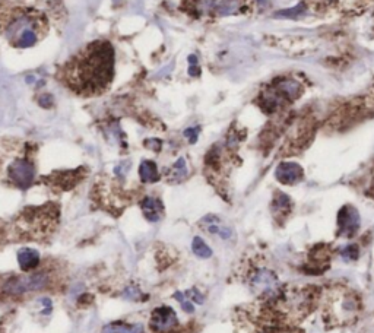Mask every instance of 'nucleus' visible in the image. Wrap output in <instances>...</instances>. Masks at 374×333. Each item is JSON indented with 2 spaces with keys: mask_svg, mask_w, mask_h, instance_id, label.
Returning a JSON list of instances; mask_svg holds the SVG:
<instances>
[{
  "mask_svg": "<svg viewBox=\"0 0 374 333\" xmlns=\"http://www.w3.org/2000/svg\"><path fill=\"white\" fill-rule=\"evenodd\" d=\"M174 298L182 304V308L186 311V313H193V311H194V305H193L192 301L187 298L186 292H175V294H174Z\"/></svg>",
  "mask_w": 374,
  "mask_h": 333,
  "instance_id": "17",
  "label": "nucleus"
},
{
  "mask_svg": "<svg viewBox=\"0 0 374 333\" xmlns=\"http://www.w3.org/2000/svg\"><path fill=\"white\" fill-rule=\"evenodd\" d=\"M304 12V6L303 5H298L296 8H292V9H288L285 12H279L277 13V16L278 18H296L297 15H301Z\"/></svg>",
  "mask_w": 374,
  "mask_h": 333,
  "instance_id": "20",
  "label": "nucleus"
},
{
  "mask_svg": "<svg viewBox=\"0 0 374 333\" xmlns=\"http://www.w3.org/2000/svg\"><path fill=\"white\" fill-rule=\"evenodd\" d=\"M187 177V164L184 158H179L171 168V180L182 181Z\"/></svg>",
  "mask_w": 374,
  "mask_h": 333,
  "instance_id": "16",
  "label": "nucleus"
},
{
  "mask_svg": "<svg viewBox=\"0 0 374 333\" xmlns=\"http://www.w3.org/2000/svg\"><path fill=\"white\" fill-rule=\"evenodd\" d=\"M360 222H361L360 213L351 205L344 206L338 213V227H339L341 234L345 236V237L354 236L355 232L358 231V228H360Z\"/></svg>",
  "mask_w": 374,
  "mask_h": 333,
  "instance_id": "7",
  "label": "nucleus"
},
{
  "mask_svg": "<svg viewBox=\"0 0 374 333\" xmlns=\"http://www.w3.org/2000/svg\"><path fill=\"white\" fill-rule=\"evenodd\" d=\"M199 132H201V129L199 127H190V129H187L186 132H184V136L186 138H189V142L190 143H194L196 141H198V134H199Z\"/></svg>",
  "mask_w": 374,
  "mask_h": 333,
  "instance_id": "22",
  "label": "nucleus"
},
{
  "mask_svg": "<svg viewBox=\"0 0 374 333\" xmlns=\"http://www.w3.org/2000/svg\"><path fill=\"white\" fill-rule=\"evenodd\" d=\"M81 179V168L76 171H65V172H54L50 180L53 181L54 186H57L62 190H67L73 187Z\"/></svg>",
  "mask_w": 374,
  "mask_h": 333,
  "instance_id": "10",
  "label": "nucleus"
},
{
  "mask_svg": "<svg viewBox=\"0 0 374 333\" xmlns=\"http://www.w3.org/2000/svg\"><path fill=\"white\" fill-rule=\"evenodd\" d=\"M10 183L19 189H28L35 180V167L25 158H18L12 162L8 170Z\"/></svg>",
  "mask_w": 374,
  "mask_h": 333,
  "instance_id": "5",
  "label": "nucleus"
},
{
  "mask_svg": "<svg viewBox=\"0 0 374 333\" xmlns=\"http://www.w3.org/2000/svg\"><path fill=\"white\" fill-rule=\"evenodd\" d=\"M142 206V212H144L145 218L151 222H158L160 219L163 218L164 215V206L161 203V200L156 199V198H145L141 203Z\"/></svg>",
  "mask_w": 374,
  "mask_h": 333,
  "instance_id": "9",
  "label": "nucleus"
},
{
  "mask_svg": "<svg viewBox=\"0 0 374 333\" xmlns=\"http://www.w3.org/2000/svg\"><path fill=\"white\" fill-rule=\"evenodd\" d=\"M18 263L24 272L34 270L40 263V253L32 248H22L18 251Z\"/></svg>",
  "mask_w": 374,
  "mask_h": 333,
  "instance_id": "12",
  "label": "nucleus"
},
{
  "mask_svg": "<svg viewBox=\"0 0 374 333\" xmlns=\"http://www.w3.org/2000/svg\"><path fill=\"white\" fill-rule=\"evenodd\" d=\"M275 177L279 183L291 186V184H296V183H300L303 180L304 171H303L301 165H298L297 162H281L275 170Z\"/></svg>",
  "mask_w": 374,
  "mask_h": 333,
  "instance_id": "8",
  "label": "nucleus"
},
{
  "mask_svg": "<svg viewBox=\"0 0 374 333\" xmlns=\"http://www.w3.org/2000/svg\"><path fill=\"white\" fill-rule=\"evenodd\" d=\"M139 177L144 183H155L160 179V172H158V167L154 161L145 160L139 167Z\"/></svg>",
  "mask_w": 374,
  "mask_h": 333,
  "instance_id": "13",
  "label": "nucleus"
},
{
  "mask_svg": "<svg viewBox=\"0 0 374 333\" xmlns=\"http://www.w3.org/2000/svg\"><path fill=\"white\" fill-rule=\"evenodd\" d=\"M179 319L177 314L171 307H158L155 308L152 314H151V329L154 332L163 333L171 330L174 326H177Z\"/></svg>",
  "mask_w": 374,
  "mask_h": 333,
  "instance_id": "6",
  "label": "nucleus"
},
{
  "mask_svg": "<svg viewBox=\"0 0 374 333\" xmlns=\"http://www.w3.org/2000/svg\"><path fill=\"white\" fill-rule=\"evenodd\" d=\"M125 295L126 297H129L130 300H136V298L141 295V292H139V289H137L136 286H129V288L126 289Z\"/></svg>",
  "mask_w": 374,
  "mask_h": 333,
  "instance_id": "23",
  "label": "nucleus"
},
{
  "mask_svg": "<svg viewBox=\"0 0 374 333\" xmlns=\"http://www.w3.org/2000/svg\"><path fill=\"white\" fill-rule=\"evenodd\" d=\"M103 333H144V326L139 323L129 324L123 322H114L107 324L103 329Z\"/></svg>",
  "mask_w": 374,
  "mask_h": 333,
  "instance_id": "14",
  "label": "nucleus"
},
{
  "mask_svg": "<svg viewBox=\"0 0 374 333\" xmlns=\"http://www.w3.org/2000/svg\"><path fill=\"white\" fill-rule=\"evenodd\" d=\"M192 251L201 259H209L213 254L212 248L205 243V240L201 237H194L192 241Z\"/></svg>",
  "mask_w": 374,
  "mask_h": 333,
  "instance_id": "15",
  "label": "nucleus"
},
{
  "mask_svg": "<svg viewBox=\"0 0 374 333\" xmlns=\"http://www.w3.org/2000/svg\"><path fill=\"white\" fill-rule=\"evenodd\" d=\"M289 205H291L289 198H288L287 194H284V193H281V191H279L278 194H277V198H275V209L287 210L288 208H289Z\"/></svg>",
  "mask_w": 374,
  "mask_h": 333,
  "instance_id": "19",
  "label": "nucleus"
},
{
  "mask_svg": "<svg viewBox=\"0 0 374 333\" xmlns=\"http://www.w3.org/2000/svg\"><path fill=\"white\" fill-rule=\"evenodd\" d=\"M202 222L205 224V228L203 229H206L211 234H216V236H220L224 240H228L232 236V229L222 225V222H221V219L218 217L209 215V217L202 219Z\"/></svg>",
  "mask_w": 374,
  "mask_h": 333,
  "instance_id": "11",
  "label": "nucleus"
},
{
  "mask_svg": "<svg viewBox=\"0 0 374 333\" xmlns=\"http://www.w3.org/2000/svg\"><path fill=\"white\" fill-rule=\"evenodd\" d=\"M114 77V48L96 40L79 50L57 69L56 79L79 96L104 94Z\"/></svg>",
  "mask_w": 374,
  "mask_h": 333,
  "instance_id": "1",
  "label": "nucleus"
},
{
  "mask_svg": "<svg viewBox=\"0 0 374 333\" xmlns=\"http://www.w3.org/2000/svg\"><path fill=\"white\" fill-rule=\"evenodd\" d=\"M186 295H187V298H189L192 303H196V304H203V303H205V297L199 292L198 288H192L190 291L186 292Z\"/></svg>",
  "mask_w": 374,
  "mask_h": 333,
  "instance_id": "21",
  "label": "nucleus"
},
{
  "mask_svg": "<svg viewBox=\"0 0 374 333\" xmlns=\"http://www.w3.org/2000/svg\"><path fill=\"white\" fill-rule=\"evenodd\" d=\"M358 246L357 244H348L344 250H342V259L345 262H354L358 259Z\"/></svg>",
  "mask_w": 374,
  "mask_h": 333,
  "instance_id": "18",
  "label": "nucleus"
},
{
  "mask_svg": "<svg viewBox=\"0 0 374 333\" xmlns=\"http://www.w3.org/2000/svg\"><path fill=\"white\" fill-rule=\"evenodd\" d=\"M47 31L46 16L34 9H12L0 16V34L13 47L35 46Z\"/></svg>",
  "mask_w": 374,
  "mask_h": 333,
  "instance_id": "2",
  "label": "nucleus"
},
{
  "mask_svg": "<svg viewBox=\"0 0 374 333\" xmlns=\"http://www.w3.org/2000/svg\"><path fill=\"white\" fill-rule=\"evenodd\" d=\"M48 284V275L46 272H37L31 275H19L9 278L3 285L2 292L8 297H19L31 291H40Z\"/></svg>",
  "mask_w": 374,
  "mask_h": 333,
  "instance_id": "4",
  "label": "nucleus"
},
{
  "mask_svg": "<svg viewBox=\"0 0 374 333\" xmlns=\"http://www.w3.org/2000/svg\"><path fill=\"white\" fill-rule=\"evenodd\" d=\"M58 210L54 205H44L38 208H27L22 210L16 221V231L22 237L40 238L48 236L57 225Z\"/></svg>",
  "mask_w": 374,
  "mask_h": 333,
  "instance_id": "3",
  "label": "nucleus"
}]
</instances>
